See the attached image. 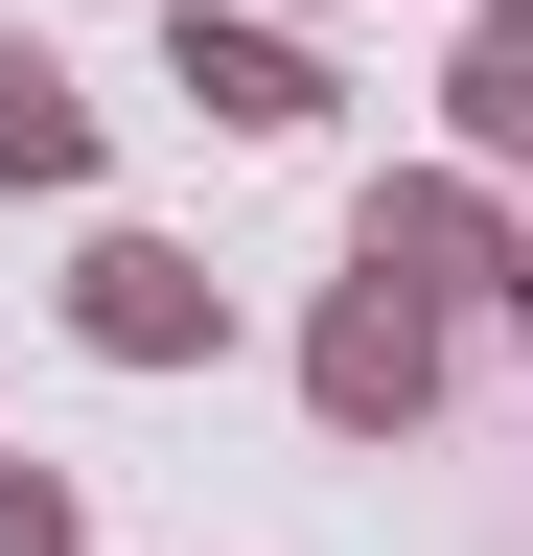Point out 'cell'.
Wrapping results in <instances>:
<instances>
[{"label":"cell","instance_id":"1","mask_svg":"<svg viewBox=\"0 0 533 556\" xmlns=\"http://www.w3.org/2000/svg\"><path fill=\"white\" fill-rule=\"evenodd\" d=\"M418 394H441V325H418V302L371 278V302L325 325V417H418Z\"/></svg>","mask_w":533,"mask_h":556},{"label":"cell","instance_id":"2","mask_svg":"<svg viewBox=\"0 0 533 556\" xmlns=\"http://www.w3.org/2000/svg\"><path fill=\"white\" fill-rule=\"evenodd\" d=\"M186 93H210V116H255V139H279V116H325V70H302L279 24H210V0H186Z\"/></svg>","mask_w":533,"mask_h":556},{"label":"cell","instance_id":"3","mask_svg":"<svg viewBox=\"0 0 533 556\" xmlns=\"http://www.w3.org/2000/svg\"><path fill=\"white\" fill-rule=\"evenodd\" d=\"M93 348H140V371H163V348H210V278H186L163 232H116V255H93Z\"/></svg>","mask_w":533,"mask_h":556},{"label":"cell","instance_id":"4","mask_svg":"<svg viewBox=\"0 0 533 556\" xmlns=\"http://www.w3.org/2000/svg\"><path fill=\"white\" fill-rule=\"evenodd\" d=\"M93 163V116H71V70L47 47H0V186H71Z\"/></svg>","mask_w":533,"mask_h":556},{"label":"cell","instance_id":"5","mask_svg":"<svg viewBox=\"0 0 533 556\" xmlns=\"http://www.w3.org/2000/svg\"><path fill=\"white\" fill-rule=\"evenodd\" d=\"M464 255H487V208H441V186H418V208H371V278H464Z\"/></svg>","mask_w":533,"mask_h":556},{"label":"cell","instance_id":"6","mask_svg":"<svg viewBox=\"0 0 533 556\" xmlns=\"http://www.w3.org/2000/svg\"><path fill=\"white\" fill-rule=\"evenodd\" d=\"M464 139H533V47H487V70H464Z\"/></svg>","mask_w":533,"mask_h":556},{"label":"cell","instance_id":"7","mask_svg":"<svg viewBox=\"0 0 533 556\" xmlns=\"http://www.w3.org/2000/svg\"><path fill=\"white\" fill-rule=\"evenodd\" d=\"M0 556H71V486H24V464H0Z\"/></svg>","mask_w":533,"mask_h":556}]
</instances>
